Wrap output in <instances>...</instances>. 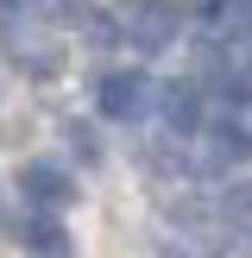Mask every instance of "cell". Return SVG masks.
<instances>
[{"instance_id": "obj_4", "label": "cell", "mask_w": 252, "mask_h": 258, "mask_svg": "<svg viewBox=\"0 0 252 258\" xmlns=\"http://www.w3.org/2000/svg\"><path fill=\"white\" fill-rule=\"evenodd\" d=\"M196 120H202L196 88H189V82H170V88H164V126H170V133H196Z\"/></svg>"}, {"instance_id": "obj_1", "label": "cell", "mask_w": 252, "mask_h": 258, "mask_svg": "<svg viewBox=\"0 0 252 258\" xmlns=\"http://www.w3.org/2000/svg\"><path fill=\"white\" fill-rule=\"evenodd\" d=\"M145 76H139V70H113V76H101V113H107V120H133V113L139 107H145Z\"/></svg>"}, {"instance_id": "obj_7", "label": "cell", "mask_w": 252, "mask_h": 258, "mask_svg": "<svg viewBox=\"0 0 252 258\" xmlns=\"http://www.w3.org/2000/svg\"><path fill=\"white\" fill-rule=\"evenodd\" d=\"M19 239H25L32 252H63V227L50 221V214H32V221L19 227Z\"/></svg>"}, {"instance_id": "obj_2", "label": "cell", "mask_w": 252, "mask_h": 258, "mask_svg": "<svg viewBox=\"0 0 252 258\" xmlns=\"http://www.w3.org/2000/svg\"><path fill=\"white\" fill-rule=\"evenodd\" d=\"M19 189H25V202H38V208H63V202L76 196V183L57 170V164H25V170H19Z\"/></svg>"}, {"instance_id": "obj_8", "label": "cell", "mask_w": 252, "mask_h": 258, "mask_svg": "<svg viewBox=\"0 0 252 258\" xmlns=\"http://www.w3.org/2000/svg\"><path fill=\"white\" fill-rule=\"evenodd\" d=\"M70 145L82 151V158H101V145H95V133H88V126H70Z\"/></svg>"}, {"instance_id": "obj_5", "label": "cell", "mask_w": 252, "mask_h": 258, "mask_svg": "<svg viewBox=\"0 0 252 258\" xmlns=\"http://www.w3.org/2000/svg\"><path fill=\"white\" fill-rule=\"evenodd\" d=\"M63 19H70V25H82V38H88V44H113V38H120V32H113V25L95 13V7H82V0H70V7H63Z\"/></svg>"}, {"instance_id": "obj_3", "label": "cell", "mask_w": 252, "mask_h": 258, "mask_svg": "<svg viewBox=\"0 0 252 258\" xmlns=\"http://www.w3.org/2000/svg\"><path fill=\"white\" fill-rule=\"evenodd\" d=\"M126 38H133L139 50H164V44L176 38V13H170V7H145L133 25H126Z\"/></svg>"}, {"instance_id": "obj_6", "label": "cell", "mask_w": 252, "mask_h": 258, "mask_svg": "<svg viewBox=\"0 0 252 258\" xmlns=\"http://www.w3.org/2000/svg\"><path fill=\"white\" fill-rule=\"evenodd\" d=\"M208 158H214V164H246V158H252V133H239V126H221Z\"/></svg>"}, {"instance_id": "obj_9", "label": "cell", "mask_w": 252, "mask_h": 258, "mask_svg": "<svg viewBox=\"0 0 252 258\" xmlns=\"http://www.w3.org/2000/svg\"><path fill=\"white\" fill-rule=\"evenodd\" d=\"M196 7H221V0H196Z\"/></svg>"}]
</instances>
